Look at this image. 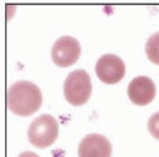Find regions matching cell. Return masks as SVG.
Masks as SVG:
<instances>
[{
	"mask_svg": "<svg viewBox=\"0 0 159 157\" xmlns=\"http://www.w3.org/2000/svg\"><path fill=\"white\" fill-rule=\"evenodd\" d=\"M59 136V123L50 114L37 117L30 124L28 141L37 148H46L51 146Z\"/></svg>",
	"mask_w": 159,
	"mask_h": 157,
	"instance_id": "cell-3",
	"label": "cell"
},
{
	"mask_svg": "<svg viewBox=\"0 0 159 157\" xmlns=\"http://www.w3.org/2000/svg\"><path fill=\"white\" fill-rule=\"evenodd\" d=\"M78 155L79 157H111V142L99 133H90L79 143Z\"/></svg>",
	"mask_w": 159,
	"mask_h": 157,
	"instance_id": "cell-6",
	"label": "cell"
},
{
	"mask_svg": "<svg viewBox=\"0 0 159 157\" xmlns=\"http://www.w3.org/2000/svg\"><path fill=\"white\" fill-rule=\"evenodd\" d=\"M96 74L104 84H117L122 80L126 74L125 62L117 55H103L97 61Z\"/></svg>",
	"mask_w": 159,
	"mask_h": 157,
	"instance_id": "cell-5",
	"label": "cell"
},
{
	"mask_svg": "<svg viewBox=\"0 0 159 157\" xmlns=\"http://www.w3.org/2000/svg\"><path fill=\"white\" fill-rule=\"evenodd\" d=\"M145 53L149 61L159 65V32L152 34L145 45Z\"/></svg>",
	"mask_w": 159,
	"mask_h": 157,
	"instance_id": "cell-8",
	"label": "cell"
},
{
	"mask_svg": "<svg viewBox=\"0 0 159 157\" xmlns=\"http://www.w3.org/2000/svg\"><path fill=\"white\" fill-rule=\"evenodd\" d=\"M92 95V83L83 69L71 71L64 81V96L71 105H83Z\"/></svg>",
	"mask_w": 159,
	"mask_h": 157,
	"instance_id": "cell-2",
	"label": "cell"
},
{
	"mask_svg": "<svg viewBox=\"0 0 159 157\" xmlns=\"http://www.w3.org/2000/svg\"><path fill=\"white\" fill-rule=\"evenodd\" d=\"M18 157H39L37 153L34 152H31V151H25V152H22Z\"/></svg>",
	"mask_w": 159,
	"mask_h": 157,
	"instance_id": "cell-10",
	"label": "cell"
},
{
	"mask_svg": "<svg viewBox=\"0 0 159 157\" xmlns=\"http://www.w3.org/2000/svg\"><path fill=\"white\" fill-rule=\"evenodd\" d=\"M8 108L17 115L28 117L36 113L42 105V93L31 81H17L7 91Z\"/></svg>",
	"mask_w": 159,
	"mask_h": 157,
	"instance_id": "cell-1",
	"label": "cell"
},
{
	"mask_svg": "<svg viewBox=\"0 0 159 157\" xmlns=\"http://www.w3.org/2000/svg\"><path fill=\"white\" fill-rule=\"evenodd\" d=\"M148 130H149V133L159 139V112L154 113L150 118H149V121H148Z\"/></svg>",
	"mask_w": 159,
	"mask_h": 157,
	"instance_id": "cell-9",
	"label": "cell"
},
{
	"mask_svg": "<svg viewBox=\"0 0 159 157\" xmlns=\"http://www.w3.org/2000/svg\"><path fill=\"white\" fill-rule=\"evenodd\" d=\"M82 53L80 43L71 36H62L54 43L51 49V57L55 65L60 67H68L74 65Z\"/></svg>",
	"mask_w": 159,
	"mask_h": 157,
	"instance_id": "cell-4",
	"label": "cell"
},
{
	"mask_svg": "<svg viewBox=\"0 0 159 157\" xmlns=\"http://www.w3.org/2000/svg\"><path fill=\"white\" fill-rule=\"evenodd\" d=\"M155 84L148 76H138L132 78L127 86L129 99L136 105H147L155 98Z\"/></svg>",
	"mask_w": 159,
	"mask_h": 157,
	"instance_id": "cell-7",
	"label": "cell"
}]
</instances>
